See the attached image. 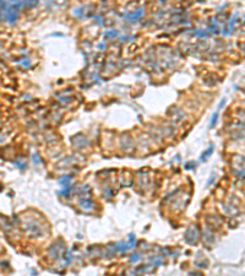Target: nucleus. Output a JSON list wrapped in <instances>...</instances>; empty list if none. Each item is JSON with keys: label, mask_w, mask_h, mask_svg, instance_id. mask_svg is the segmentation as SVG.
Segmentation results:
<instances>
[{"label": "nucleus", "mask_w": 245, "mask_h": 276, "mask_svg": "<svg viewBox=\"0 0 245 276\" xmlns=\"http://www.w3.org/2000/svg\"><path fill=\"white\" fill-rule=\"evenodd\" d=\"M185 239L190 244H195L196 242L199 241V232H197V230H195L194 227L189 228L186 234H185Z\"/></svg>", "instance_id": "1"}, {"label": "nucleus", "mask_w": 245, "mask_h": 276, "mask_svg": "<svg viewBox=\"0 0 245 276\" xmlns=\"http://www.w3.org/2000/svg\"><path fill=\"white\" fill-rule=\"evenodd\" d=\"M142 16H143V9H140V10H137V11L126 14L124 17H125L128 21H130V22H137V21H140V19L142 17Z\"/></svg>", "instance_id": "2"}, {"label": "nucleus", "mask_w": 245, "mask_h": 276, "mask_svg": "<svg viewBox=\"0 0 245 276\" xmlns=\"http://www.w3.org/2000/svg\"><path fill=\"white\" fill-rule=\"evenodd\" d=\"M78 205H80V207L83 211H86V212H91V211L94 210V203L91 199H81L80 203H78Z\"/></svg>", "instance_id": "3"}, {"label": "nucleus", "mask_w": 245, "mask_h": 276, "mask_svg": "<svg viewBox=\"0 0 245 276\" xmlns=\"http://www.w3.org/2000/svg\"><path fill=\"white\" fill-rule=\"evenodd\" d=\"M63 250H65L64 244H61V245L59 247V245H58V243H54V244L50 247V249H49V254H50V256H52V258L57 259V258L60 255V253H61Z\"/></svg>", "instance_id": "4"}, {"label": "nucleus", "mask_w": 245, "mask_h": 276, "mask_svg": "<svg viewBox=\"0 0 245 276\" xmlns=\"http://www.w3.org/2000/svg\"><path fill=\"white\" fill-rule=\"evenodd\" d=\"M27 232L28 233H31L32 236H40L42 233H43V231H42V228L38 226V225H36V223H31V225H28L27 226Z\"/></svg>", "instance_id": "5"}, {"label": "nucleus", "mask_w": 245, "mask_h": 276, "mask_svg": "<svg viewBox=\"0 0 245 276\" xmlns=\"http://www.w3.org/2000/svg\"><path fill=\"white\" fill-rule=\"evenodd\" d=\"M115 250H116L118 253H126V252H129L128 243H123V242L118 243V244L115 245Z\"/></svg>", "instance_id": "6"}, {"label": "nucleus", "mask_w": 245, "mask_h": 276, "mask_svg": "<svg viewBox=\"0 0 245 276\" xmlns=\"http://www.w3.org/2000/svg\"><path fill=\"white\" fill-rule=\"evenodd\" d=\"M128 248H129V250H131V249L136 248V238H135V236H134V234H130V236H129Z\"/></svg>", "instance_id": "7"}, {"label": "nucleus", "mask_w": 245, "mask_h": 276, "mask_svg": "<svg viewBox=\"0 0 245 276\" xmlns=\"http://www.w3.org/2000/svg\"><path fill=\"white\" fill-rule=\"evenodd\" d=\"M70 191H72V185L66 184V185L63 188V190H61V195H63V196H69Z\"/></svg>", "instance_id": "8"}, {"label": "nucleus", "mask_w": 245, "mask_h": 276, "mask_svg": "<svg viewBox=\"0 0 245 276\" xmlns=\"http://www.w3.org/2000/svg\"><path fill=\"white\" fill-rule=\"evenodd\" d=\"M217 120H218V112L213 113V115H212V119H211V122H210V128H214V127H216V124H217Z\"/></svg>", "instance_id": "9"}, {"label": "nucleus", "mask_w": 245, "mask_h": 276, "mask_svg": "<svg viewBox=\"0 0 245 276\" xmlns=\"http://www.w3.org/2000/svg\"><path fill=\"white\" fill-rule=\"evenodd\" d=\"M212 152H213V146H211L207 151H205V152L202 153V156H201V161H206L207 157H208L210 155H212Z\"/></svg>", "instance_id": "10"}, {"label": "nucleus", "mask_w": 245, "mask_h": 276, "mask_svg": "<svg viewBox=\"0 0 245 276\" xmlns=\"http://www.w3.org/2000/svg\"><path fill=\"white\" fill-rule=\"evenodd\" d=\"M210 32H212L213 35H218L219 33V28L217 26V22H213L212 25H210Z\"/></svg>", "instance_id": "11"}, {"label": "nucleus", "mask_w": 245, "mask_h": 276, "mask_svg": "<svg viewBox=\"0 0 245 276\" xmlns=\"http://www.w3.org/2000/svg\"><path fill=\"white\" fill-rule=\"evenodd\" d=\"M116 36H118V31L113 30V31H107V32H104L103 37H104V38H108V37H110V38H114V37H116Z\"/></svg>", "instance_id": "12"}, {"label": "nucleus", "mask_w": 245, "mask_h": 276, "mask_svg": "<svg viewBox=\"0 0 245 276\" xmlns=\"http://www.w3.org/2000/svg\"><path fill=\"white\" fill-rule=\"evenodd\" d=\"M63 259H64V261H65L66 264H70L71 259H72V253H71V252H66V254L63 256Z\"/></svg>", "instance_id": "13"}, {"label": "nucleus", "mask_w": 245, "mask_h": 276, "mask_svg": "<svg viewBox=\"0 0 245 276\" xmlns=\"http://www.w3.org/2000/svg\"><path fill=\"white\" fill-rule=\"evenodd\" d=\"M195 35L199 36V37H202V38H207V37L210 36V33H208V32H206V31H202V30H201V31H196V32H195Z\"/></svg>", "instance_id": "14"}, {"label": "nucleus", "mask_w": 245, "mask_h": 276, "mask_svg": "<svg viewBox=\"0 0 245 276\" xmlns=\"http://www.w3.org/2000/svg\"><path fill=\"white\" fill-rule=\"evenodd\" d=\"M140 259H141V255H140V254H134V255H132V256L130 258V261H131L132 264H135V263H137V261H139Z\"/></svg>", "instance_id": "15"}, {"label": "nucleus", "mask_w": 245, "mask_h": 276, "mask_svg": "<svg viewBox=\"0 0 245 276\" xmlns=\"http://www.w3.org/2000/svg\"><path fill=\"white\" fill-rule=\"evenodd\" d=\"M70 180H71V175H65V177H63V179H60V184L66 185Z\"/></svg>", "instance_id": "16"}, {"label": "nucleus", "mask_w": 245, "mask_h": 276, "mask_svg": "<svg viewBox=\"0 0 245 276\" xmlns=\"http://www.w3.org/2000/svg\"><path fill=\"white\" fill-rule=\"evenodd\" d=\"M33 162H35L36 165H39V163H40V160H39V156H38L37 153H35V155H33Z\"/></svg>", "instance_id": "17"}, {"label": "nucleus", "mask_w": 245, "mask_h": 276, "mask_svg": "<svg viewBox=\"0 0 245 276\" xmlns=\"http://www.w3.org/2000/svg\"><path fill=\"white\" fill-rule=\"evenodd\" d=\"M37 5V2L35 1H28V2H25V6H27V7H32V6H35Z\"/></svg>", "instance_id": "18"}, {"label": "nucleus", "mask_w": 245, "mask_h": 276, "mask_svg": "<svg viewBox=\"0 0 245 276\" xmlns=\"http://www.w3.org/2000/svg\"><path fill=\"white\" fill-rule=\"evenodd\" d=\"M15 165H16V166H19V167H20V170H25V168H26V163H20V162H15Z\"/></svg>", "instance_id": "19"}, {"label": "nucleus", "mask_w": 245, "mask_h": 276, "mask_svg": "<svg viewBox=\"0 0 245 276\" xmlns=\"http://www.w3.org/2000/svg\"><path fill=\"white\" fill-rule=\"evenodd\" d=\"M226 102H227V100H226V98H223V100H222V102H221V103H219V106H218V109L223 108V107H224V104H226Z\"/></svg>", "instance_id": "20"}, {"label": "nucleus", "mask_w": 245, "mask_h": 276, "mask_svg": "<svg viewBox=\"0 0 245 276\" xmlns=\"http://www.w3.org/2000/svg\"><path fill=\"white\" fill-rule=\"evenodd\" d=\"M22 64H23V66H26V68H28V66H30V65H31V62H30V60H28V59H26V62H23V63H22Z\"/></svg>", "instance_id": "21"}, {"label": "nucleus", "mask_w": 245, "mask_h": 276, "mask_svg": "<svg viewBox=\"0 0 245 276\" xmlns=\"http://www.w3.org/2000/svg\"><path fill=\"white\" fill-rule=\"evenodd\" d=\"M98 47H99V48H101V49H102V48H103V49H104V48H105V44H99V45H98Z\"/></svg>", "instance_id": "22"}]
</instances>
